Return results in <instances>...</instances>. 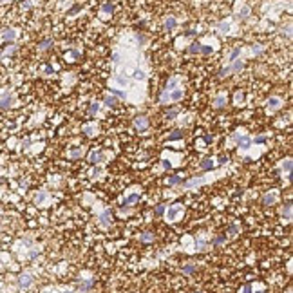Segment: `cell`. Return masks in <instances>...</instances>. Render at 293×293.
I'll return each mask as SVG.
<instances>
[{"label":"cell","instance_id":"d590c367","mask_svg":"<svg viewBox=\"0 0 293 293\" xmlns=\"http://www.w3.org/2000/svg\"><path fill=\"white\" fill-rule=\"evenodd\" d=\"M81 152H83L81 148H76V150H71V154H69V156L73 157V159H78V157H81Z\"/></svg>","mask_w":293,"mask_h":293},{"label":"cell","instance_id":"1f68e13d","mask_svg":"<svg viewBox=\"0 0 293 293\" xmlns=\"http://www.w3.org/2000/svg\"><path fill=\"white\" fill-rule=\"evenodd\" d=\"M45 199H47V194H45V192H40V194L36 195V199H35V201H36V205H42Z\"/></svg>","mask_w":293,"mask_h":293},{"label":"cell","instance_id":"f6af8a7d","mask_svg":"<svg viewBox=\"0 0 293 293\" xmlns=\"http://www.w3.org/2000/svg\"><path fill=\"white\" fill-rule=\"evenodd\" d=\"M224 239H226V235H221V237H217L214 241V244H221V242H224Z\"/></svg>","mask_w":293,"mask_h":293},{"label":"cell","instance_id":"7402d4cb","mask_svg":"<svg viewBox=\"0 0 293 293\" xmlns=\"http://www.w3.org/2000/svg\"><path fill=\"white\" fill-rule=\"evenodd\" d=\"M168 139H170V141H177V139H183V130H179V129L172 130V134L168 136Z\"/></svg>","mask_w":293,"mask_h":293},{"label":"cell","instance_id":"9f6ffc18","mask_svg":"<svg viewBox=\"0 0 293 293\" xmlns=\"http://www.w3.org/2000/svg\"><path fill=\"white\" fill-rule=\"evenodd\" d=\"M98 174H100V168H94V170H92V176L96 177V176H98Z\"/></svg>","mask_w":293,"mask_h":293},{"label":"cell","instance_id":"7bdbcfd3","mask_svg":"<svg viewBox=\"0 0 293 293\" xmlns=\"http://www.w3.org/2000/svg\"><path fill=\"white\" fill-rule=\"evenodd\" d=\"M194 270H195V266H192V264H188V266H185V268H183V273H192Z\"/></svg>","mask_w":293,"mask_h":293},{"label":"cell","instance_id":"ac0fdd59","mask_svg":"<svg viewBox=\"0 0 293 293\" xmlns=\"http://www.w3.org/2000/svg\"><path fill=\"white\" fill-rule=\"evenodd\" d=\"M275 199H277V194L272 192V194H266L264 197H262V203H264V205H273Z\"/></svg>","mask_w":293,"mask_h":293},{"label":"cell","instance_id":"680465c9","mask_svg":"<svg viewBox=\"0 0 293 293\" xmlns=\"http://www.w3.org/2000/svg\"><path fill=\"white\" fill-rule=\"evenodd\" d=\"M2 2H4V0H2Z\"/></svg>","mask_w":293,"mask_h":293},{"label":"cell","instance_id":"5bb4252c","mask_svg":"<svg viewBox=\"0 0 293 293\" xmlns=\"http://www.w3.org/2000/svg\"><path fill=\"white\" fill-rule=\"evenodd\" d=\"M137 201H139V194H130L123 199V205H134Z\"/></svg>","mask_w":293,"mask_h":293},{"label":"cell","instance_id":"60d3db41","mask_svg":"<svg viewBox=\"0 0 293 293\" xmlns=\"http://www.w3.org/2000/svg\"><path fill=\"white\" fill-rule=\"evenodd\" d=\"M116 81L119 83V85H121V87H125V85L129 83V80H127V78H123V76H116Z\"/></svg>","mask_w":293,"mask_h":293},{"label":"cell","instance_id":"11a10c76","mask_svg":"<svg viewBox=\"0 0 293 293\" xmlns=\"http://www.w3.org/2000/svg\"><path fill=\"white\" fill-rule=\"evenodd\" d=\"M219 159H221L219 163H226V161H228V157H224V156H221V157H219Z\"/></svg>","mask_w":293,"mask_h":293},{"label":"cell","instance_id":"d4e9b609","mask_svg":"<svg viewBox=\"0 0 293 293\" xmlns=\"http://www.w3.org/2000/svg\"><path fill=\"white\" fill-rule=\"evenodd\" d=\"M232 74V69H230V65L228 67H223V69H219V76L221 78H226V76H230Z\"/></svg>","mask_w":293,"mask_h":293},{"label":"cell","instance_id":"f5cc1de1","mask_svg":"<svg viewBox=\"0 0 293 293\" xmlns=\"http://www.w3.org/2000/svg\"><path fill=\"white\" fill-rule=\"evenodd\" d=\"M45 73H47V74H51V73H54V69H53L51 65H45Z\"/></svg>","mask_w":293,"mask_h":293},{"label":"cell","instance_id":"e575fe53","mask_svg":"<svg viewBox=\"0 0 293 293\" xmlns=\"http://www.w3.org/2000/svg\"><path fill=\"white\" fill-rule=\"evenodd\" d=\"M80 9H81V6H80V4H76V6H73V7H71V9L67 11V17H71V15H74V13H78Z\"/></svg>","mask_w":293,"mask_h":293},{"label":"cell","instance_id":"f35d334b","mask_svg":"<svg viewBox=\"0 0 293 293\" xmlns=\"http://www.w3.org/2000/svg\"><path fill=\"white\" fill-rule=\"evenodd\" d=\"M134 78L136 80H145V73L139 71V69H136V71H134Z\"/></svg>","mask_w":293,"mask_h":293},{"label":"cell","instance_id":"44dd1931","mask_svg":"<svg viewBox=\"0 0 293 293\" xmlns=\"http://www.w3.org/2000/svg\"><path fill=\"white\" fill-rule=\"evenodd\" d=\"M11 101H13V98L9 96H4L2 100H0V109H7V107H11Z\"/></svg>","mask_w":293,"mask_h":293},{"label":"cell","instance_id":"30bf717a","mask_svg":"<svg viewBox=\"0 0 293 293\" xmlns=\"http://www.w3.org/2000/svg\"><path fill=\"white\" fill-rule=\"evenodd\" d=\"M203 170H212L214 168V161H212V157H205L203 161H201V165H199Z\"/></svg>","mask_w":293,"mask_h":293},{"label":"cell","instance_id":"db71d44e","mask_svg":"<svg viewBox=\"0 0 293 293\" xmlns=\"http://www.w3.org/2000/svg\"><path fill=\"white\" fill-rule=\"evenodd\" d=\"M163 167H165V168H172V163H170V161H163Z\"/></svg>","mask_w":293,"mask_h":293},{"label":"cell","instance_id":"4316f807","mask_svg":"<svg viewBox=\"0 0 293 293\" xmlns=\"http://www.w3.org/2000/svg\"><path fill=\"white\" fill-rule=\"evenodd\" d=\"M239 54H241V47H235L234 51L230 53V56H228V60H230V62H234V60H237V58H239Z\"/></svg>","mask_w":293,"mask_h":293},{"label":"cell","instance_id":"bcb514c9","mask_svg":"<svg viewBox=\"0 0 293 293\" xmlns=\"http://www.w3.org/2000/svg\"><path fill=\"white\" fill-rule=\"evenodd\" d=\"M194 35H197V31H194V29H188V31H185V36H194Z\"/></svg>","mask_w":293,"mask_h":293},{"label":"cell","instance_id":"836d02e7","mask_svg":"<svg viewBox=\"0 0 293 293\" xmlns=\"http://www.w3.org/2000/svg\"><path fill=\"white\" fill-rule=\"evenodd\" d=\"M111 94L116 98H125V91H118V89H111Z\"/></svg>","mask_w":293,"mask_h":293},{"label":"cell","instance_id":"b9f144b4","mask_svg":"<svg viewBox=\"0 0 293 293\" xmlns=\"http://www.w3.org/2000/svg\"><path fill=\"white\" fill-rule=\"evenodd\" d=\"M248 13H250V9H248V7H242V9L239 11V17H241V18H246Z\"/></svg>","mask_w":293,"mask_h":293},{"label":"cell","instance_id":"603a6c76","mask_svg":"<svg viewBox=\"0 0 293 293\" xmlns=\"http://www.w3.org/2000/svg\"><path fill=\"white\" fill-rule=\"evenodd\" d=\"M181 183V176H170L167 179V185H170V186H174V185H179Z\"/></svg>","mask_w":293,"mask_h":293},{"label":"cell","instance_id":"9a60e30c","mask_svg":"<svg viewBox=\"0 0 293 293\" xmlns=\"http://www.w3.org/2000/svg\"><path fill=\"white\" fill-rule=\"evenodd\" d=\"M176 18H174V17H168V18L165 20V29H167V31H174V27H176Z\"/></svg>","mask_w":293,"mask_h":293},{"label":"cell","instance_id":"681fc988","mask_svg":"<svg viewBox=\"0 0 293 293\" xmlns=\"http://www.w3.org/2000/svg\"><path fill=\"white\" fill-rule=\"evenodd\" d=\"M241 293H252V286H250V284H246V286L242 288V291H241Z\"/></svg>","mask_w":293,"mask_h":293},{"label":"cell","instance_id":"816d5d0a","mask_svg":"<svg viewBox=\"0 0 293 293\" xmlns=\"http://www.w3.org/2000/svg\"><path fill=\"white\" fill-rule=\"evenodd\" d=\"M261 51H262V47H261V45H254V53H255V54H259Z\"/></svg>","mask_w":293,"mask_h":293},{"label":"cell","instance_id":"f1b7e54d","mask_svg":"<svg viewBox=\"0 0 293 293\" xmlns=\"http://www.w3.org/2000/svg\"><path fill=\"white\" fill-rule=\"evenodd\" d=\"M177 114H179V109H170V111L165 114V118H167V119H174Z\"/></svg>","mask_w":293,"mask_h":293},{"label":"cell","instance_id":"d6986e66","mask_svg":"<svg viewBox=\"0 0 293 293\" xmlns=\"http://www.w3.org/2000/svg\"><path fill=\"white\" fill-rule=\"evenodd\" d=\"M101 11H103L105 15H112V11H114V4H112V2H105V4L101 6Z\"/></svg>","mask_w":293,"mask_h":293},{"label":"cell","instance_id":"7a4b0ae2","mask_svg":"<svg viewBox=\"0 0 293 293\" xmlns=\"http://www.w3.org/2000/svg\"><path fill=\"white\" fill-rule=\"evenodd\" d=\"M235 139H237V143H239V147L242 148V150H246V148H250L252 147V139L246 136H239V134H235Z\"/></svg>","mask_w":293,"mask_h":293},{"label":"cell","instance_id":"4dcf8cb0","mask_svg":"<svg viewBox=\"0 0 293 293\" xmlns=\"http://www.w3.org/2000/svg\"><path fill=\"white\" fill-rule=\"evenodd\" d=\"M282 170L291 172V159H290V157H288V159H284V163H282Z\"/></svg>","mask_w":293,"mask_h":293},{"label":"cell","instance_id":"ba28073f","mask_svg":"<svg viewBox=\"0 0 293 293\" xmlns=\"http://www.w3.org/2000/svg\"><path fill=\"white\" fill-rule=\"evenodd\" d=\"M2 38H4V42H13L17 38V31L15 29H6L4 35H2Z\"/></svg>","mask_w":293,"mask_h":293},{"label":"cell","instance_id":"52a82bcc","mask_svg":"<svg viewBox=\"0 0 293 293\" xmlns=\"http://www.w3.org/2000/svg\"><path fill=\"white\" fill-rule=\"evenodd\" d=\"M18 284L20 286H24V288L31 286V284H33V277H31L29 273H22L20 275V279H18Z\"/></svg>","mask_w":293,"mask_h":293},{"label":"cell","instance_id":"8992f818","mask_svg":"<svg viewBox=\"0 0 293 293\" xmlns=\"http://www.w3.org/2000/svg\"><path fill=\"white\" fill-rule=\"evenodd\" d=\"M168 100H170V101L183 100V89H172V91H168Z\"/></svg>","mask_w":293,"mask_h":293},{"label":"cell","instance_id":"f907efd6","mask_svg":"<svg viewBox=\"0 0 293 293\" xmlns=\"http://www.w3.org/2000/svg\"><path fill=\"white\" fill-rule=\"evenodd\" d=\"M197 250H205V241H197Z\"/></svg>","mask_w":293,"mask_h":293},{"label":"cell","instance_id":"4fadbf2b","mask_svg":"<svg viewBox=\"0 0 293 293\" xmlns=\"http://www.w3.org/2000/svg\"><path fill=\"white\" fill-rule=\"evenodd\" d=\"M203 183H205V179H203V177H194V179L186 181V183H185V186H186V188H192V186H197V185H203Z\"/></svg>","mask_w":293,"mask_h":293},{"label":"cell","instance_id":"74e56055","mask_svg":"<svg viewBox=\"0 0 293 293\" xmlns=\"http://www.w3.org/2000/svg\"><path fill=\"white\" fill-rule=\"evenodd\" d=\"M165 208H167L165 205H157L156 208H154V214H156V215H161L163 212H165Z\"/></svg>","mask_w":293,"mask_h":293},{"label":"cell","instance_id":"cb8c5ba5","mask_svg":"<svg viewBox=\"0 0 293 293\" xmlns=\"http://www.w3.org/2000/svg\"><path fill=\"white\" fill-rule=\"evenodd\" d=\"M103 103H105L107 107H112V105H116L118 103V100H116V96H105Z\"/></svg>","mask_w":293,"mask_h":293},{"label":"cell","instance_id":"277c9868","mask_svg":"<svg viewBox=\"0 0 293 293\" xmlns=\"http://www.w3.org/2000/svg\"><path fill=\"white\" fill-rule=\"evenodd\" d=\"M280 105H282V100H280V98H275V96H272L268 101H266V107H268L270 111H277V109H280Z\"/></svg>","mask_w":293,"mask_h":293},{"label":"cell","instance_id":"ffe728a7","mask_svg":"<svg viewBox=\"0 0 293 293\" xmlns=\"http://www.w3.org/2000/svg\"><path fill=\"white\" fill-rule=\"evenodd\" d=\"M51 45H53V40H51V38H45V40H42V42L38 43V49H40V51H47Z\"/></svg>","mask_w":293,"mask_h":293},{"label":"cell","instance_id":"8d00e7d4","mask_svg":"<svg viewBox=\"0 0 293 293\" xmlns=\"http://www.w3.org/2000/svg\"><path fill=\"white\" fill-rule=\"evenodd\" d=\"M98 111H100V105H98V103H92V105L89 107V114H91V116H92V114H96Z\"/></svg>","mask_w":293,"mask_h":293},{"label":"cell","instance_id":"7c38bea8","mask_svg":"<svg viewBox=\"0 0 293 293\" xmlns=\"http://www.w3.org/2000/svg\"><path fill=\"white\" fill-rule=\"evenodd\" d=\"M224 105H226V96H224V94H221V96H217L214 100V107H215V109H223Z\"/></svg>","mask_w":293,"mask_h":293},{"label":"cell","instance_id":"6f0895ef","mask_svg":"<svg viewBox=\"0 0 293 293\" xmlns=\"http://www.w3.org/2000/svg\"><path fill=\"white\" fill-rule=\"evenodd\" d=\"M0 56H2V51H0Z\"/></svg>","mask_w":293,"mask_h":293},{"label":"cell","instance_id":"484cf974","mask_svg":"<svg viewBox=\"0 0 293 293\" xmlns=\"http://www.w3.org/2000/svg\"><path fill=\"white\" fill-rule=\"evenodd\" d=\"M199 51H201V43L199 42H194V43L188 45V53H199Z\"/></svg>","mask_w":293,"mask_h":293},{"label":"cell","instance_id":"8fae6325","mask_svg":"<svg viewBox=\"0 0 293 293\" xmlns=\"http://www.w3.org/2000/svg\"><path fill=\"white\" fill-rule=\"evenodd\" d=\"M242 67H244V62H242V60H234V63L230 65L232 73H241V71H242Z\"/></svg>","mask_w":293,"mask_h":293},{"label":"cell","instance_id":"9c48e42d","mask_svg":"<svg viewBox=\"0 0 293 293\" xmlns=\"http://www.w3.org/2000/svg\"><path fill=\"white\" fill-rule=\"evenodd\" d=\"M103 159V154L101 152H96V150H92L91 154H89V163H92V165H96Z\"/></svg>","mask_w":293,"mask_h":293},{"label":"cell","instance_id":"5b68a950","mask_svg":"<svg viewBox=\"0 0 293 293\" xmlns=\"http://www.w3.org/2000/svg\"><path fill=\"white\" fill-rule=\"evenodd\" d=\"M111 223H112V214H111V210H103L101 215H100V224L109 226Z\"/></svg>","mask_w":293,"mask_h":293},{"label":"cell","instance_id":"6da1fadb","mask_svg":"<svg viewBox=\"0 0 293 293\" xmlns=\"http://www.w3.org/2000/svg\"><path fill=\"white\" fill-rule=\"evenodd\" d=\"M134 127H136L139 132H145V130L148 129V119L145 116H137L136 119H134Z\"/></svg>","mask_w":293,"mask_h":293},{"label":"cell","instance_id":"e0dca14e","mask_svg":"<svg viewBox=\"0 0 293 293\" xmlns=\"http://www.w3.org/2000/svg\"><path fill=\"white\" fill-rule=\"evenodd\" d=\"M282 217H284L286 221H291V203H286V206H284V210H282Z\"/></svg>","mask_w":293,"mask_h":293},{"label":"cell","instance_id":"d6a6232c","mask_svg":"<svg viewBox=\"0 0 293 293\" xmlns=\"http://www.w3.org/2000/svg\"><path fill=\"white\" fill-rule=\"evenodd\" d=\"M177 85V78H170V81L167 83V91H172V89H176Z\"/></svg>","mask_w":293,"mask_h":293},{"label":"cell","instance_id":"7dc6e473","mask_svg":"<svg viewBox=\"0 0 293 293\" xmlns=\"http://www.w3.org/2000/svg\"><path fill=\"white\" fill-rule=\"evenodd\" d=\"M266 141V136H257L255 137V143H264Z\"/></svg>","mask_w":293,"mask_h":293},{"label":"cell","instance_id":"83f0119b","mask_svg":"<svg viewBox=\"0 0 293 293\" xmlns=\"http://www.w3.org/2000/svg\"><path fill=\"white\" fill-rule=\"evenodd\" d=\"M199 53H203V54H212V53H214V47H212V45H203V43H201V51H199Z\"/></svg>","mask_w":293,"mask_h":293},{"label":"cell","instance_id":"2e32d148","mask_svg":"<svg viewBox=\"0 0 293 293\" xmlns=\"http://www.w3.org/2000/svg\"><path fill=\"white\" fill-rule=\"evenodd\" d=\"M139 241H141V242H152V241H154V234H152V232H143V234L139 235Z\"/></svg>","mask_w":293,"mask_h":293},{"label":"cell","instance_id":"ab89813d","mask_svg":"<svg viewBox=\"0 0 293 293\" xmlns=\"http://www.w3.org/2000/svg\"><path fill=\"white\" fill-rule=\"evenodd\" d=\"M219 29H221V33H228V29H230V25H228L226 22H221V24H219Z\"/></svg>","mask_w":293,"mask_h":293},{"label":"cell","instance_id":"c3c4849f","mask_svg":"<svg viewBox=\"0 0 293 293\" xmlns=\"http://www.w3.org/2000/svg\"><path fill=\"white\" fill-rule=\"evenodd\" d=\"M22 7L29 9V7H31V2H29V0H22Z\"/></svg>","mask_w":293,"mask_h":293},{"label":"cell","instance_id":"f546056e","mask_svg":"<svg viewBox=\"0 0 293 293\" xmlns=\"http://www.w3.org/2000/svg\"><path fill=\"white\" fill-rule=\"evenodd\" d=\"M94 130H96V127H94V125H85V127H83V132H85L87 136H92V134H94Z\"/></svg>","mask_w":293,"mask_h":293},{"label":"cell","instance_id":"ee69618b","mask_svg":"<svg viewBox=\"0 0 293 293\" xmlns=\"http://www.w3.org/2000/svg\"><path fill=\"white\" fill-rule=\"evenodd\" d=\"M242 100H244V96H242V92H239V91H237V92H235V101H237V103H241Z\"/></svg>","mask_w":293,"mask_h":293},{"label":"cell","instance_id":"3957f363","mask_svg":"<svg viewBox=\"0 0 293 293\" xmlns=\"http://www.w3.org/2000/svg\"><path fill=\"white\" fill-rule=\"evenodd\" d=\"M183 212V206H172L167 210V221H176V217Z\"/></svg>","mask_w":293,"mask_h":293}]
</instances>
